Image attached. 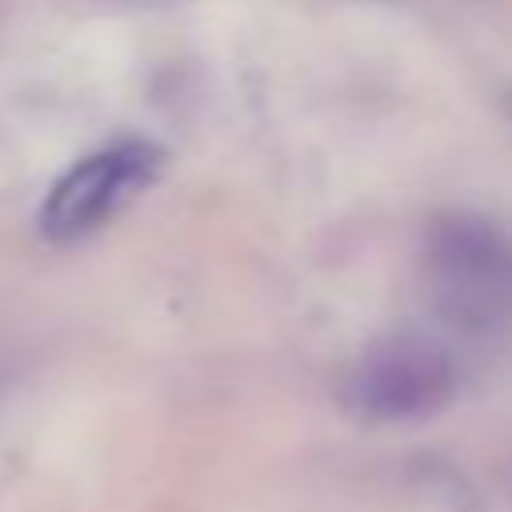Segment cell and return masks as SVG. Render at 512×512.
<instances>
[{"label":"cell","instance_id":"obj_3","mask_svg":"<svg viewBox=\"0 0 512 512\" xmlns=\"http://www.w3.org/2000/svg\"><path fill=\"white\" fill-rule=\"evenodd\" d=\"M164 168V152L148 140H120L76 160L40 208V232L56 244L80 240L132 204Z\"/></svg>","mask_w":512,"mask_h":512},{"label":"cell","instance_id":"obj_1","mask_svg":"<svg viewBox=\"0 0 512 512\" xmlns=\"http://www.w3.org/2000/svg\"><path fill=\"white\" fill-rule=\"evenodd\" d=\"M424 280L436 316L456 332H504L512 324V232L484 212H440L424 232Z\"/></svg>","mask_w":512,"mask_h":512},{"label":"cell","instance_id":"obj_2","mask_svg":"<svg viewBox=\"0 0 512 512\" xmlns=\"http://www.w3.org/2000/svg\"><path fill=\"white\" fill-rule=\"evenodd\" d=\"M456 392L452 352L424 332H392L368 344L340 380V400L364 420H420Z\"/></svg>","mask_w":512,"mask_h":512}]
</instances>
